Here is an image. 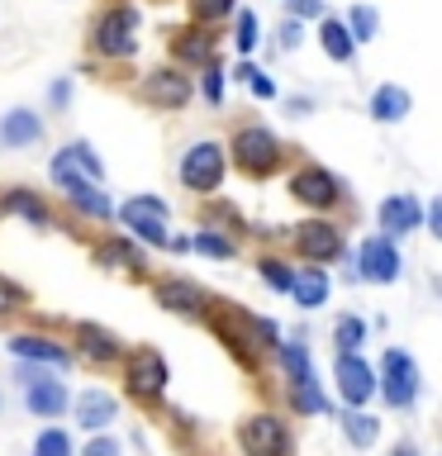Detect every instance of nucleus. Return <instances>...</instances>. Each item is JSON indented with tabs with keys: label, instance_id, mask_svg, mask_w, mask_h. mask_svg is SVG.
<instances>
[{
	"label": "nucleus",
	"instance_id": "1",
	"mask_svg": "<svg viewBox=\"0 0 442 456\" xmlns=\"http://www.w3.org/2000/svg\"><path fill=\"white\" fill-rule=\"evenodd\" d=\"M205 323H209V333L224 342V352L233 356L242 370H252V376L262 370V356L281 347L276 323L262 319V314H252V309H242V305H228V299H214Z\"/></svg>",
	"mask_w": 442,
	"mask_h": 456
},
{
	"label": "nucleus",
	"instance_id": "2",
	"mask_svg": "<svg viewBox=\"0 0 442 456\" xmlns=\"http://www.w3.org/2000/svg\"><path fill=\"white\" fill-rule=\"evenodd\" d=\"M138 28L143 10L134 0H105L95 10V20L86 24V57L95 67H124L138 57Z\"/></svg>",
	"mask_w": 442,
	"mask_h": 456
},
{
	"label": "nucleus",
	"instance_id": "3",
	"mask_svg": "<svg viewBox=\"0 0 442 456\" xmlns=\"http://www.w3.org/2000/svg\"><path fill=\"white\" fill-rule=\"evenodd\" d=\"M119 370V399H128L134 409L152 413L167 404V390H171V362L162 347H152V342H134V347L124 352V362L114 366Z\"/></svg>",
	"mask_w": 442,
	"mask_h": 456
},
{
	"label": "nucleus",
	"instance_id": "4",
	"mask_svg": "<svg viewBox=\"0 0 442 456\" xmlns=\"http://www.w3.org/2000/svg\"><path fill=\"white\" fill-rule=\"evenodd\" d=\"M224 152H228V167L242 171L248 181H271L285 167V142L266 124H238L224 142Z\"/></svg>",
	"mask_w": 442,
	"mask_h": 456
},
{
	"label": "nucleus",
	"instance_id": "5",
	"mask_svg": "<svg viewBox=\"0 0 442 456\" xmlns=\"http://www.w3.org/2000/svg\"><path fill=\"white\" fill-rule=\"evenodd\" d=\"M114 224L119 233H128L138 248L148 252H167V238H171V205L152 191H138L128 195L124 205H114Z\"/></svg>",
	"mask_w": 442,
	"mask_h": 456
},
{
	"label": "nucleus",
	"instance_id": "6",
	"mask_svg": "<svg viewBox=\"0 0 442 456\" xmlns=\"http://www.w3.org/2000/svg\"><path fill=\"white\" fill-rule=\"evenodd\" d=\"M48 181H53L57 200H62V205H67L71 214H77L81 224H95V228L114 224V200H110L105 185H95V181L77 176V171L62 167L57 157H48Z\"/></svg>",
	"mask_w": 442,
	"mask_h": 456
},
{
	"label": "nucleus",
	"instance_id": "7",
	"mask_svg": "<svg viewBox=\"0 0 442 456\" xmlns=\"http://www.w3.org/2000/svg\"><path fill=\"white\" fill-rule=\"evenodd\" d=\"M233 442L242 456H295V428L281 409H252L233 423Z\"/></svg>",
	"mask_w": 442,
	"mask_h": 456
},
{
	"label": "nucleus",
	"instance_id": "8",
	"mask_svg": "<svg viewBox=\"0 0 442 456\" xmlns=\"http://www.w3.org/2000/svg\"><path fill=\"white\" fill-rule=\"evenodd\" d=\"M176 181H181V191H191L195 200L219 195L224 181H228V152H224V142L219 138H195L191 148L181 152V162H176Z\"/></svg>",
	"mask_w": 442,
	"mask_h": 456
},
{
	"label": "nucleus",
	"instance_id": "9",
	"mask_svg": "<svg viewBox=\"0 0 442 456\" xmlns=\"http://www.w3.org/2000/svg\"><path fill=\"white\" fill-rule=\"evenodd\" d=\"M67 347H71V356H77V366H91L95 376H105V370H114L124 362L128 342L114 333V328L95 323V319H77L67 328Z\"/></svg>",
	"mask_w": 442,
	"mask_h": 456
},
{
	"label": "nucleus",
	"instance_id": "10",
	"mask_svg": "<svg viewBox=\"0 0 442 456\" xmlns=\"http://www.w3.org/2000/svg\"><path fill=\"white\" fill-rule=\"evenodd\" d=\"M134 95L157 114H181V110H191V100H195V77L181 71L176 62H162V67L143 71L134 81Z\"/></svg>",
	"mask_w": 442,
	"mask_h": 456
},
{
	"label": "nucleus",
	"instance_id": "11",
	"mask_svg": "<svg viewBox=\"0 0 442 456\" xmlns=\"http://www.w3.org/2000/svg\"><path fill=\"white\" fill-rule=\"evenodd\" d=\"M86 252H91V262H95L100 271H110V276H124V281H138V285H148V276H152L148 248H138L128 233H119V228L95 233Z\"/></svg>",
	"mask_w": 442,
	"mask_h": 456
},
{
	"label": "nucleus",
	"instance_id": "12",
	"mask_svg": "<svg viewBox=\"0 0 442 456\" xmlns=\"http://www.w3.org/2000/svg\"><path fill=\"white\" fill-rule=\"evenodd\" d=\"M285 242H291V252L305 266H328V262H338V256L348 252V233H342V224L328 219V214L299 219L291 233H285Z\"/></svg>",
	"mask_w": 442,
	"mask_h": 456
},
{
	"label": "nucleus",
	"instance_id": "13",
	"mask_svg": "<svg viewBox=\"0 0 442 456\" xmlns=\"http://www.w3.org/2000/svg\"><path fill=\"white\" fill-rule=\"evenodd\" d=\"M148 290H152L157 309L171 314V319H185V323H205V314L214 305V295L205 285L181 276V271H171V276H148Z\"/></svg>",
	"mask_w": 442,
	"mask_h": 456
},
{
	"label": "nucleus",
	"instance_id": "14",
	"mask_svg": "<svg viewBox=\"0 0 442 456\" xmlns=\"http://www.w3.org/2000/svg\"><path fill=\"white\" fill-rule=\"evenodd\" d=\"M5 352H10V362L48 366V370H57V376H67V370L77 366L67 338H57L53 328H14V333L5 338Z\"/></svg>",
	"mask_w": 442,
	"mask_h": 456
},
{
	"label": "nucleus",
	"instance_id": "15",
	"mask_svg": "<svg viewBox=\"0 0 442 456\" xmlns=\"http://www.w3.org/2000/svg\"><path fill=\"white\" fill-rule=\"evenodd\" d=\"M285 191H291V200H295V205H305L309 214H333L342 200H348L342 181L328 167H319V162H299L291 171V181H285Z\"/></svg>",
	"mask_w": 442,
	"mask_h": 456
},
{
	"label": "nucleus",
	"instance_id": "16",
	"mask_svg": "<svg viewBox=\"0 0 442 456\" xmlns=\"http://www.w3.org/2000/svg\"><path fill=\"white\" fill-rule=\"evenodd\" d=\"M376 395L390 409H409L419 399V362L405 347H385L381 370H376Z\"/></svg>",
	"mask_w": 442,
	"mask_h": 456
},
{
	"label": "nucleus",
	"instance_id": "17",
	"mask_svg": "<svg viewBox=\"0 0 442 456\" xmlns=\"http://www.w3.org/2000/svg\"><path fill=\"white\" fill-rule=\"evenodd\" d=\"M333 385H338V399L348 409H366L376 399V366L362 352H338L333 356Z\"/></svg>",
	"mask_w": 442,
	"mask_h": 456
},
{
	"label": "nucleus",
	"instance_id": "18",
	"mask_svg": "<svg viewBox=\"0 0 442 456\" xmlns=\"http://www.w3.org/2000/svg\"><path fill=\"white\" fill-rule=\"evenodd\" d=\"M0 219H20L29 228H38V233H48V228H57V209L43 191L20 181V185H0Z\"/></svg>",
	"mask_w": 442,
	"mask_h": 456
},
{
	"label": "nucleus",
	"instance_id": "19",
	"mask_svg": "<svg viewBox=\"0 0 442 456\" xmlns=\"http://www.w3.org/2000/svg\"><path fill=\"white\" fill-rule=\"evenodd\" d=\"M167 53H171V62H176L181 71H195L200 67H209L214 57H219V34L205 24H181V28H171L167 34Z\"/></svg>",
	"mask_w": 442,
	"mask_h": 456
},
{
	"label": "nucleus",
	"instance_id": "20",
	"mask_svg": "<svg viewBox=\"0 0 442 456\" xmlns=\"http://www.w3.org/2000/svg\"><path fill=\"white\" fill-rule=\"evenodd\" d=\"M399 271H405V256H399L395 238L371 233L362 248H356V271H352L356 281H366V285H395Z\"/></svg>",
	"mask_w": 442,
	"mask_h": 456
},
{
	"label": "nucleus",
	"instance_id": "21",
	"mask_svg": "<svg viewBox=\"0 0 442 456\" xmlns=\"http://www.w3.org/2000/svg\"><path fill=\"white\" fill-rule=\"evenodd\" d=\"M119 404L124 399L114 390H105V385H86V390L71 395L67 413L77 419V428H86V437H91V433H110V428L119 423Z\"/></svg>",
	"mask_w": 442,
	"mask_h": 456
},
{
	"label": "nucleus",
	"instance_id": "22",
	"mask_svg": "<svg viewBox=\"0 0 442 456\" xmlns=\"http://www.w3.org/2000/svg\"><path fill=\"white\" fill-rule=\"evenodd\" d=\"M43 114L38 110H29V105H10L5 114H0V148L5 152H29V148H38L43 142Z\"/></svg>",
	"mask_w": 442,
	"mask_h": 456
},
{
	"label": "nucleus",
	"instance_id": "23",
	"mask_svg": "<svg viewBox=\"0 0 442 456\" xmlns=\"http://www.w3.org/2000/svg\"><path fill=\"white\" fill-rule=\"evenodd\" d=\"M376 219H381V233L399 242V238H409L413 228H423V205H419V195L399 191V195H385L381 200Z\"/></svg>",
	"mask_w": 442,
	"mask_h": 456
},
{
	"label": "nucleus",
	"instance_id": "24",
	"mask_svg": "<svg viewBox=\"0 0 442 456\" xmlns=\"http://www.w3.org/2000/svg\"><path fill=\"white\" fill-rule=\"evenodd\" d=\"M24 409L34 413V419H43V423L67 419V409H71L67 380H62V376H43L38 385H24Z\"/></svg>",
	"mask_w": 442,
	"mask_h": 456
},
{
	"label": "nucleus",
	"instance_id": "25",
	"mask_svg": "<svg viewBox=\"0 0 442 456\" xmlns=\"http://www.w3.org/2000/svg\"><path fill=\"white\" fill-rule=\"evenodd\" d=\"M328 295H333V276H328V266H295L291 299L299 309H323Z\"/></svg>",
	"mask_w": 442,
	"mask_h": 456
},
{
	"label": "nucleus",
	"instance_id": "26",
	"mask_svg": "<svg viewBox=\"0 0 442 456\" xmlns=\"http://www.w3.org/2000/svg\"><path fill=\"white\" fill-rule=\"evenodd\" d=\"M276 366H281V380H285V390H295V385H314L319 376H314V356L305 342H281L276 352Z\"/></svg>",
	"mask_w": 442,
	"mask_h": 456
},
{
	"label": "nucleus",
	"instance_id": "27",
	"mask_svg": "<svg viewBox=\"0 0 442 456\" xmlns=\"http://www.w3.org/2000/svg\"><path fill=\"white\" fill-rule=\"evenodd\" d=\"M57 162H67L77 176H86V181H95V185H105V162H100V152H95V142L91 138H71L67 148H57L53 152Z\"/></svg>",
	"mask_w": 442,
	"mask_h": 456
},
{
	"label": "nucleus",
	"instance_id": "28",
	"mask_svg": "<svg viewBox=\"0 0 442 456\" xmlns=\"http://www.w3.org/2000/svg\"><path fill=\"white\" fill-rule=\"evenodd\" d=\"M409 110H413V100H409L405 86H376V91H371V119L376 124H399Z\"/></svg>",
	"mask_w": 442,
	"mask_h": 456
},
{
	"label": "nucleus",
	"instance_id": "29",
	"mask_svg": "<svg viewBox=\"0 0 442 456\" xmlns=\"http://www.w3.org/2000/svg\"><path fill=\"white\" fill-rule=\"evenodd\" d=\"M338 428H342V437H348L356 452L376 447V437H381V419H376V413H366V409H342Z\"/></svg>",
	"mask_w": 442,
	"mask_h": 456
},
{
	"label": "nucleus",
	"instance_id": "30",
	"mask_svg": "<svg viewBox=\"0 0 442 456\" xmlns=\"http://www.w3.org/2000/svg\"><path fill=\"white\" fill-rule=\"evenodd\" d=\"M257 276H262L266 290L291 295V285H295V262H291V256H281V252H257Z\"/></svg>",
	"mask_w": 442,
	"mask_h": 456
},
{
	"label": "nucleus",
	"instance_id": "31",
	"mask_svg": "<svg viewBox=\"0 0 442 456\" xmlns=\"http://www.w3.org/2000/svg\"><path fill=\"white\" fill-rule=\"evenodd\" d=\"M191 252L209 256V262H233L242 248H238V238H228V233H219V228H205V224H200L195 233H191Z\"/></svg>",
	"mask_w": 442,
	"mask_h": 456
},
{
	"label": "nucleus",
	"instance_id": "32",
	"mask_svg": "<svg viewBox=\"0 0 442 456\" xmlns=\"http://www.w3.org/2000/svg\"><path fill=\"white\" fill-rule=\"evenodd\" d=\"M319 48L333 57V62H352V57H356V43L348 34V24L333 20V14H323V20H319Z\"/></svg>",
	"mask_w": 442,
	"mask_h": 456
},
{
	"label": "nucleus",
	"instance_id": "33",
	"mask_svg": "<svg viewBox=\"0 0 442 456\" xmlns=\"http://www.w3.org/2000/svg\"><path fill=\"white\" fill-rule=\"evenodd\" d=\"M285 404H291V413H299V419H319V413H333V404H328L323 385H295V390H285Z\"/></svg>",
	"mask_w": 442,
	"mask_h": 456
},
{
	"label": "nucleus",
	"instance_id": "34",
	"mask_svg": "<svg viewBox=\"0 0 442 456\" xmlns=\"http://www.w3.org/2000/svg\"><path fill=\"white\" fill-rule=\"evenodd\" d=\"M29 305H34L29 285L14 281L10 271H0V319H20V314H29Z\"/></svg>",
	"mask_w": 442,
	"mask_h": 456
},
{
	"label": "nucleus",
	"instance_id": "35",
	"mask_svg": "<svg viewBox=\"0 0 442 456\" xmlns=\"http://www.w3.org/2000/svg\"><path fill=\"white\" fill-rule=\"evenodd\" d=\"M224 91H228V71H224L219 57H214L209 67H200V71H195V95H205V105L219 110V105H224Z\"/></svg>",
	"mask_w": 442,
	"mask_h": 456
},
{
	"label": "nucleus",
	"instance_id": "36",
	"mask_svg": "<svg viewBox=\"0 0 442 456\" xmlns=\"http://www.w3.org/2000/svg\"><path fill=\"white\" fill-rule=\"evenodd\" d=\"M238 0H185V14L191 24H205V28H219L224 20H233Z\"/></svg>",
	"mask_w": 442,
	"mask_h": 456
},
{
	"label": "nucleus",
	"instance_id": "37",
	"mask_svg": "<svg viewBox=\"0 0 442 456\" xmlns=\"http://www.w3.org/2000/svg\"><path fill=\"white\" fill-rule=\"evenodd\" d=\"M257 43H262V24H257V14L252 10H233V53L252 57Z\"/></svg>",
	"mask_w": 442,
	"mask_h": 456
},
{
	"label": "nucleus",
	"instance_id": "38",
	"mask_svg": "<svg viewBox=\"0 0 442 456\" xmlns=\"http://www.w3.org/2000/svg\"><path fill=\"white\" fill-rule=\"evenodd\" d=\"M362 342H366V319H362V314H338L333 347L338 352H362Z\"/></svg>",
	"mask_w": 442,
	"mask_h": 456
},
{
	"label": "nucleus",
	"instance_id": "39",
	"mask_svg": "<svg viewBox=\"0 0 442 456\" xmlns=\"http://www.w3.org/2000/svg\"><path fill=\"white\" fill-rule=\"evenodd\" d=\"M34 456H77L71 433H67L62 423H43V433L34 437Z\"/></svg>",
	"mask_w": 442,
	"mask_h": 456
},
{
	"label": "nucleus",
	"instance_id": "40",
	"mask_svg": "<svg viewBox=\"0 0 442 456\" xmlns=\"http://www.w3.org/2000/svg\"><path fill=\"white\" fill-rule=\"evenodd\" d=\"M342 24H348L352 43H371V38H376V28H381V20H376V10H371V5H352V14Z\"/></svg>",
	"mask_w": 442,
	"mask_h": 456
},
{
	"label": "nucleus",
	"instance_id": "41",
	"mask_svg": "<svg viewBox=\"0 0 442 456\" xmlns=\"http://www.w3.org/2000/svg\"><path fill=\"white\" fill-rule=\"evenodd\" d=\"M77 456H124V447H119V437H114V433H91Z\"/></svg>",
	"mask_w": 442,
	"mask_h": 456
},
{
	"label": "nucleus",
	"instance_id": "42",
	"mask_svg": "<svg viewBox=\"0 0 442 456\" xmlns=\"http://www.w3.org/2000/svg\"><path fill=\"white\" fill-rule=\"evenodd\" d=\"M285 20H323V0H285Z\"/></svg>",
	"mask_w": 442,
	"mask_h": 456
},
{
	"label": "nucleus",
	"instance_id": "43",
	"mask_svg": "<svg viewBox=\"0 0 442 456\" xmlns=\"http://www.w3.org/2000/svg\"><path fill=\"white\" fill-rule=\"evenodd\" d=\"M299 43H305V24H299V20H285V24L276 28V48H281V53H295Z\"/></svg>",
	"mask_w": 442,
	"mask_h": 456
},
{
	"label": "nucleus",
	"instance_id": "44",
	"mask_svg": "<svg viewBox=\"0 0 442 456\" xmlns=\"http://www.w3.org/2000/svg\"><path fill=\"white\" fill-rule=\"evenodd\" d=\"M71 95H77V86H71V77H57V81L48 86V105H53V114H62V110L71 105Z\"/></svg>",
	"mask_w": 442,
	"mask_h": 456
},
{
	"label": "nucleus",
	"instance_id": "45",
	"mask_svg": "<svg viewBox=\"0 0 442 456\" xmlns=\"http://www.w3.org/2000/svg\"><path fill=\"white\" fill-rule=\"evenodd\" d=\"M248 91H252L257 100H276V95H281V91H276V81H271V77H266L262 67H257V77L248 81Z\"/></svg>",
	"mask_w": 442,
	"mask_h": 456
},
{
	"label": "nucleus",
	"instance_id": "46",
	"mask_svg": "<svg viewBox=\"0 0 442 456\" xmlns=\"http://www.w3.org/2000/svg\"><path fill=\"white\" fill-rule=\"evenodd\" d=\"M423 224H428V228H433V238L442 242V195H438V200H433V205H428V209H423Z\"/></svg>",
	"mask_w": 442,
	"mask_h": 456
},
{
	"label": "nucleus",
	"instance_id": "47",
	"mask_svg": "<svg viewBox=\"0 0 442 456\" xmlns=\"http://www.w3.org/2000/svg\"><path fill=\"white\" fill-rule=\"evenodd\" d=\"M167 252H171V256H185V252H191V233H176V228H171V238H167Z\"/></svg>",
	"mask_w": 442,
	"mask_h": 456
},
{
	"label": "nucleus",
	"instance_id": "48",
	"mask_svg": "<svg viewBox=\"0 0 442 456\" xmlns=\"http://www.w3.org/2000/svg\"><path fill=\"white\" fill-rule=\"evenodd\" d=\"M252 77H257V62H252V57H238V67H233V81H238V86H248Z\"/></svg>",
	"mask_w": 442,
	"mask_h": 456
},
{
	"label": "nucleus",
	"instance_id": "49",
	"mask_svg": "<svg viewBox=\"0 0 442 456\" xmlns=\"http://www.w3.org/2000/svg\"><path fill=\"white\" fill-rule=\"evenodd\" d=\"M285 110H291V114H309V110H314V100H299V95H295V100H291V105H285Z\"/></svg>",
	"mask_w": 442,
	"mask_h": 456
},
{
	"label": "nucleus",
	"instance_id": "50",
	"mask_svg": "<svg viewBox=\"0 0 442 456\" xmlns=\"http://www.w3.org/2000/svg\"><path fill=\"white\" fill-rule=\"evenodd\" d=\"M395 456H419V447H409V442H399V447H395Z\"/></svg>",
	"mask_w": 442,
	"mask_h": 456
}]
</instances>
